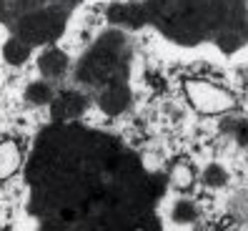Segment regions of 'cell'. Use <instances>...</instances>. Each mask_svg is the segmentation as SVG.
<instances>
[{"label":"cell","mask_w":248,"mask_h":231,"mask_svg":"<svg viewBox=\"0 0 248 231\" xmlns=\"http://www.w3.org/2000/svg\"><path fill=\"white\" fill-rule=\"evenodd\" d=\"M188 96L191 100L206 113H221L231 106V96L216 85H206V83H188Z\"/></svg>","instance_id":"6da1fadb"},{"label":"cell","mask_w":248,"mask_h":231,"mask_svg":"<svg viewBox=\"0 0 248 231\" xmlns=\"http://www.w3.org/2000/svg\"><path fill=\"white\" fill-rule=\"evenodd\" d=\"M18 166H20V148L13 141H5L0 146V181L13 176Z\"/></svg>","instance_id":"7a4b0ae2"},{"label":"cell","mask_w":248,"mask_h":231,"mask_svg":"<svg viewBox=\"0 0 248 231\" xmlns=\"http://www.w3.org/2000/svg\"><path fill=\"white\" fill-rule=\"evenodd\" d=\"M170 179H173V183H176V186L186 189V186H191V183H193V171L188 168V166H183V164H178L176 168H173Z\"/></svg>","instance_id":"3957f363"},{"label":"cell","mask_w":248,"mask_h":231,"mask_svg":"<svg viewBox=\"0 0 248 231\" xmlns=\"http://www.w3.org/2000/svg\"><path fill=\"white\" fill-rule=\"evenodd\" d=\"M28 98L33 100V103H48L50 100V88H46V85H31V91H28Z\"/></svg>","instance_id":"277c9868"},{"label":"cell","mask_w":248,"mask_h":231,"mask_svg":"<svg viewBox=\"0 0 248 231\" xmlns=\"http://www.w3.org/2000/svg\"><path fill=\"white\" fill-rule=\"evenodd\" d=\"M196 216V206L193 204H178V209H176V221H191Z\"/></svg>","instance_id":"5b68a950"},{"label":"cell","mask_w":248,"mask_h":231,"mask_svg":"<svg viewBox=\"0 0 248 231\" xmlns=\"http://www.w3.org/2000/svg\"><path fill=\"white\" fill-rule=\"evenodd\" d=\"M226 181V173L221 171V166H211L206 171V183H213V186H221Z\"/></svg>","instance_id":"8992f818"}]
</instances>
